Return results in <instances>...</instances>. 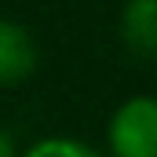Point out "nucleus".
Returning a JSON list of instances; mask_svg holds the SVG:
<instances>
[{
  "label": "nucleus",
  "instance_id": "1",
  "mask_svg": "<svg viewBox=\"0 0 157 157\" xmlns=\"http://www.w3.org/2000/svg\"><path fill=\"white\" fill-rule=\"evenodd\" d=\"M110 150L121 157H157V99L132 95L113 110Z\"/></svg>",
  "mask_w": 157,
  "mask_h": 157
},
{
  "label": "nucleus",
  "instance_id": "5",
  "mask_svg": "<svg viewBox=\"0 0 157 157\" xmlns=\"http://www.w3.org/2000/svg\"><path fill=\"white\" fill-rule=\"evenodd\" d=\"M11 150H15V146H11V139L0 132V157H11Z\"/></svg>",
  "mask_w": 157,
  "mask_h": 157
},
{
  "label": "nucleus",
  "instance_id": "4",
  "mask_svg": "<svg viewBox=\"0 0 157 157\" xmlns=\"http://www.w3.org/2000/svg\"><path fill=\"white\" fill-rule=\"evenodd\" d=\"M29 157H95V150L77 139H40L29 146Z\"/></svg>",
  "mask_w": 157,
  "mask_h": 157
},
{
  "label": "nucleus",
  "instance_id": "2",
  "mask_svg": "<svg viewBox=\"0 0 157 157\" xmlns=\"http://www.w3.org/2000/svg\"><path fill=\"white\" fill-rule=\"evenodd\" d=\"M37 66V48L29 33L7 18H0V84H18L33 73Z\"/></svg>",
  "mask_w": 157,
  "mask_h": 157
},
{
  "label": "nucleus",
  "instance_id": "3",
  "mask_svg": "<svg viewBox=\"0 0 157 157\" xmlns=\"http://www.w3.org/2000/svg\"><path fill=\"white\" fill-rule=\"evenodd\" d=\"M121 33L132 55L139 59H157V0H128Z\"/></svg>",
  "mask_w": 157,
  "mask_h": 157
}]
</instances>
